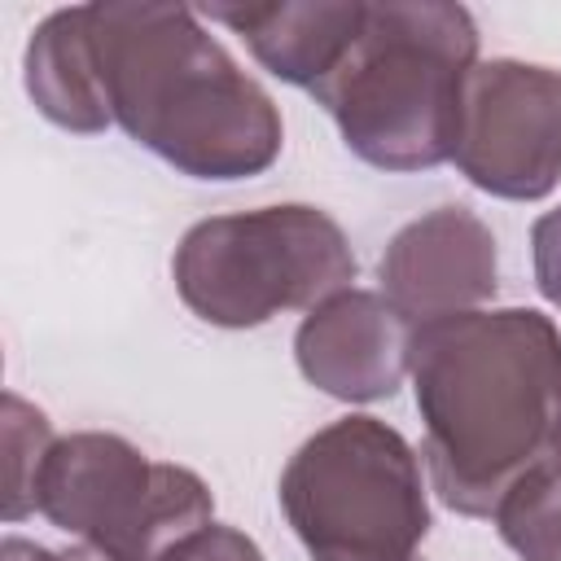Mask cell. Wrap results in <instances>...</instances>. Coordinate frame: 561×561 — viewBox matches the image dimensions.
Returning <instances> with one entry per match:
<instances>
[{"label":"cell","mask_w":561,"mask_h":561,"mask_svg":"<svg viewBox=\"0 0 561 561\" xmlns=\"http://www.w3.org/2000/svg\"><path fill=\"white\" fill-rule=\"evenodd\" d=\"M368 0H272V4H210L202 18L237 31L254 61L294 88H316L333 75L364 26Z\"/></svg>","instance_id":"obj_10"},{"label":"cell","mask_w":561,"mask_h":561,"mask_svg":"<svg viewBox=\"0 0 561 561\" xmlns=\"http://www.w3.org/2000/svg\"><path fill=\"white\" fill-rule=\"evenodd\" d=\"M35 513L101 561H162L215 522V495L202 473L149 460L123 434L75 430L44 460Z\"/></svg>","instance_id":"obj_6"},{"label":"cell","mask_w":561,"mask_h":561,"mask_svg":"<svg viewBox=\"0 0 561 561\" xmlns=\"http://www.w3.org/2000/svg\"><path fill=\"white\" fill-rule=\"evenodd\" d=\"M377 280L412 329L478 311L500 289L495 232L469 206H434L390 237L377 263Z\"/></svg>","instance_id":"obj_8"},{"label":"cell","mask_w":561,"mask_h":561,"mask_svg":"<svg viewBox=\"0 0 561 561\" xmlns=\"http://www.w3.org/2000/svg\"><path fill=\"white\" fill-rule=\"evenodd\" d=\"M491 522L522 561H561V469L548 456L530 465L500 495Z\"/></svg>","instance_id":"obj_12"},{"label":"cell","mask_w":561,"mask_h":561,"mask_svg":"<svg viewBox=\"0 0 561 561\" xmlns=\"http://www.w3.org/2000/svg\"><path fill=\"white\" fill-rule=\"evenodd\" d=\"M298 373L329 399L377 403L412 373V324L377 289H342L311 307L294 333Z\"/></svg>","instance_id":"obj_9"},{"label":"cell","mask_w":561,"mask_h":561,"mask_svg":"<svg viewBox=\"0 0 561 561\" xmlns=\"http://www.w3.org/2000/svg\"><path fill=\"white\" fill-rule=\"evenodd\" d=\"M162 561H267V557H263V548L245 530L210 522L197 535H188L184 543H175Z\"/></svg>","instance_id":"obj_14"},{"label":"cell","mask_w":561,"mask_h":561,"mask_svg":"<svg viewBox=\"0 0 561 561\" xmlns=\"http://www.w3.org/2000/svg\"><path fill=\"white\" fill-rule=\"evenodd\" d=\"M22 83L31 105L61 131L96 136L114 123L96 61L92 4L53 9L44 22H35L22 53Z\"/></svg>","instance_id":"obj_11"},{"label":"cell","mask_w":561,"mask_h":561,"mask_svg":"<svg viewBox=\"0 0 561 561\" xmlns=\"http://www.w3.org/2000/svg\"><path fill=\"white\" fill-rule=\"evenodd\" d=\"M451 162L491 197H548L561 180V70L517 57L478 61L465 79Z\"/></svg>","instance_id":"obj_7"},{"label":"cell","mask_w":561,"mask_h":561,"mask_svg":"<svg viewBox=\"0 0 561 561\" xmlns=\"http://www.w3.org/2000/svg\"><path fill=\"white\" fill-rule=\"evenodd\" d=\"M0 421H4V522L18 526L35 513V486L57 434H53V421L13 390H4Z\"/></svg>","instance_id":"obj_13"},{"label":"cell","mask_w":561,"mask_h":561,"mask_svg":"<svg viewBox=\"0 0 561 561\" xmlns=\"http://www.w3.org/2000/svg\"><path fill=\"white\" fill-rule=\"evenodd\" d=\"M412 394L434 495L491 517L561 421V329L535 307H478L412 329Z\"/></svg>","instance_id":"obj_1"},{"label":"cell","mask_w":561,"mask_h":561,"mask_svg":"<svg viewBox=\"0 0 561 561\" xmlns=\"http://www.w3.org/2000/svg\"><path fill=\"white\" fill-rule=\"evenodd\" d=\"M276 500L311 561H416L430 535L421 456L368 412L316 430L280 469Z\"/></svg>","instance_id":"obj_4"},{"label":"cell","mask_w":561,"mask_h":561,"mask_svg":"<svg viewBox=\"0 0 561 561\" xmlns=\"http://www.w3.org/2000/svg\"><path fill=\"white\" fill-rule=\"evenodd\" d=\"M0 561H66V557H57L53 548H44V543H35V539L4 535V539H0Z\"/></svg>","instance_id":"obj_16"},{"label":"cell","mask_w":561,"mask_h":561,"mask_svg":"<svg viewBox=\"0 0 561 561\" xmlns=\"http://www.w3.org/2000/svg\"><path fill=\"white\" fill-rule=\"evenodd\" d=\"M478 66V22L451 0H373L329 79L311 88L342 145L377 171L451 162L465 79Z\"/></svg>","instance_id":"obj_3"},{"label":"cell","mask_w":561,"mask_h":561,"mask_svg":"<svg viewBox=\"0 0 561 561\" xmlns=\"http://www.w3.org/2000/svg\"><path fill=\"white\" fill-rule=\"evenodd\" d=\"M92 35L110 118L180 175L232 184L280 158L276 101L206 31L197 9L96 0Z\"/></svg>","instance_id":"obj_2"},{"label":"cell","mask_w":561,"mask_h":561,"mask_svg":"<svg viewBox=\"0 0 561 561\" xmlns=\"http://www.w3.org/2000/svg\"><path fill=\"white\" fill-rule=\"evenodd\" d=\"M530 263L539 294L552 307H561V202L530 224Z\"/></svg>","instance_id":"obj_15"},{"label":"cell","mask_w":561,"mask_h":561,"mask_svg":"<svg viewBox=\"0 0 561 561\" xmlns=\"http://www.w3.org/2000/svg\"><path fill=\"white\" fill-rule=\"evenodd\" d=\"M548 460L561 469V421H557V434H552V443H548Z\"/></svg>","instance_id":"obj_17"},{"label":"cell","mask_w":561,"mask_h":561,"mask_svg":"<svg viewBox=\"0 0 561 561\" xmlns=\"http://www.w3.org/2000/svg\"><path fill=\"white\" fill-rule=\"evenodd\" d=\"M355 272L342 224L307 202L197 219L171 254L180 302L215 329H259L280 311H311L351 289Z\"/></svg>","instance_id":"obj_5"}]
</instances>
